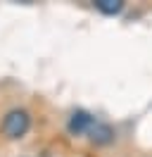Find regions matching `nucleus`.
Here are the masks:
<instances>
[{
    "mask_svg": "<svg viewBox=\"0 0 152 157\" xmlns=\"http://www.w3.org/2000/svg\"><path fill=\"white\" fill-rule=\"evenodd\" d=\"M31 128V117L26 109H10L2 119V133L7 138H21Z\"/></svg>",
    "mask_w": 152,
    "mask_h": 157,
    "instance_id": "1",
    "label": "nucleus"
},
{
    "mask_svg": "<svg viewBox=\"0 0 152 157\" xmlns=\"http://www.w3.org/2000/svg\"><path fill=\"white\" fill-rule=\"evenodd\" d=\"M95 119L90 112H86V109H76L74 114L69 117V124H66V128H69V133L71 136H81V133H88L90 128H93Z\"/></svg>",
    "mask_w": 152,
    "mask_h": 157,
    "instance_id": "2",
    "label": "nucleus"
},
{
    "mask_svg": "<svg viewBox=\"0 0 152 157\" xmlns=\"http://www.w3.org/2000/svg\"><path fill=\"white\" fill-rule=\"evenodd\" d=\"M88 138H90V143H95V145H109L114 140V131H112V126L95 121L93 128L88 131Z\"/></svg>",
    "mask_w": 152,
    "mask_h": 157,
    "instance_id": "3",
    "label": "nucleus"
},
{
    "mask_svg": "<svg viewBox=\"0 0 152 157\" xmlns=\"http://www.w3.org/2000/svg\"><path fill=\"white\" fill-rule=\"evenodd\" d=\"M95 7L102 12V14L114 17V14H119V12L124 10V2L121 0H95Z\"/></svg>",
    "mask_w": 152,
    "mask_h": 157,
    "instance_id": "4",
    "label": "nucleus"
}]
</instances>
